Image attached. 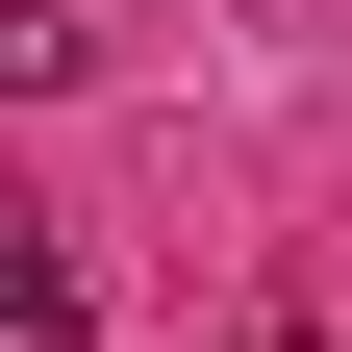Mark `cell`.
<instances>
[{
  "label": "cell",
  "instance_id": "obj_1",
  "mask_svg": "<svg viewBox=\"0 0 352 352\" xmlns=\"http://www.w3.org/2000/svg\"><path fill=\"white\" fill-rule=\"evenodd\" d=\"M76 51H101V0H0V101H51Z\"/></svg>",
  "mask_w": 352,
  "mask_h": 352
}]
</instances>
